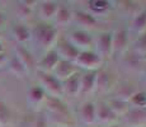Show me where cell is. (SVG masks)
I'll list each match as a JSON object with an SVG mask.
<instances>
[{"label":"cell","mask_w":146,"mask_h":127,"mask_svg":"<svg viewBox=\"0 0 146 127\" xmlns=\"http://www.w3.org/2000/svg\"><path fill=\"white\" fill-rule=\"evenodd\" d=\"M103 64H104V60L94 49L80 51L75 60V65L81 71H97L103 66Z\"/></svg>","instance_id":"cell-13"},{"label":"cell","mask_w":146,"mask_h":127,"mask_svg":"<svg viewBox=\"0 0 146 127\" xmlns=\"http://www.w3.org/2000/svg\"><path fill=\"white\" fill-rule=\"evenodd\" d=\"M97 103V125L98 126H106L111 123L118 122V116L111 109V107L107 104L104 98H95Z\"/></svg>","instance_id":"cell-22"},{"label":"cell","mask_w":146,"mask_h":127,"mask_svg":"<svg viewBox=\"0 0 146 127\" xmlns=\"http://www.w3.org/2000/svg\"><path fill=\"white\" fill-rule=\"evenodd\" d=\"M4 52H7V51H5V45H4V42L0 39V53H4Z\"/></svg>","instance_id":"cell-38"},{"label":"cell","mask_w":146,"mask_h":127,"mask_svg":"<svg viewBox=\"0 0 146 127\" xmlns=\"http://www.w3.org/2000/svg\"><path fill=\"white\" fill-rule=\"evenodd\" d=\"M7 69L10 74L14 75L17 79H19V80H26V79H28L31 76L29 72H28V70L26 69V66L19 61V59L17 57L14 53L13 55H9Z\"/></svg>","instance_id":"cell-28"},{"label":"cell","mask_w":146,"mask_h":127,"mask_svg":"<svg viewBox=\"0 0 146 127\" xmlns=\"http://www.w3.org/2000/svg\"><path fill=\"white\" fill-rule=\"evenodd\" d=\"M145 0H114L116 3V17L117 19L128 22L139 12Z\"/></svg>","instance_id":"cell-19"},{"label":"cell","mask_w":146,"mask_h":127,"mask_svg":"<svg viewBox=\"0 0 146 127\" xmlns=\"http://www.w3.org/2000/svg\"><path fill=\"white\" fill-rule=\"evenodd\" d=\"M123 74L119 71L114 63H104L100 69L97 70L94 98H106L113 90Z\"/></svg>","instance_id":"cell-2"},{"label":"cell","mask_w":146,"mask_h":127,"mask_svg":"<svg viewBox=\"0 0 146 127\" xmlns=\"http://www.w3.org/2000/svg\"><path fill=\"white\" fill-rule=\"evenodd\" d=\"M142 88H145V86L142 85V83L140 81L139 78L122 75L118 80V83L113 88V90L107 97H114V98H119V99H123V100H128L137 90H140Z\"/></svg>","instance_id":"cell-7"},{"label":"cell","mask_w":146,"mask_h":127,"mask_svg":"<svg viewBox=\"0 0 146 127\" xmlns=\"http://www.w3.org/2000/svg\"><path fill=\"white\" fill-rule=\"evenodd\" d=\"M62 35L79 51L94 49V33L90 31L70 25L69 28L62 31Z\"/></svg>","instance_id":"cell-9"},{"label":"cell","mask_w":146,"mask_h":127,"mask_svg":"<svg viewBox=\"0 0 146 127\" xmlns=\"http://www.w3.org/2000/svg\"><path fill=\"white\" fill-rule=\"evenodd\" d=\"M74 111L80 127L97 125V103L94 97L78 100L74 104Z\"/></svg>","instance_id":"cell-6"},{"label":"cell","mask_w":146,"mask_h":127,"mask_svg":"<svg viewBox=\"0 0 146 127\" xmlns=\"http://www.w3.org/2000/svg\"><path fill=\"white\" fill-rule=\"evenodd\" d=\"M52 23L62 32L64 29L72 25V1L71 0H60L57 13Z\"/></svg>","instance_id":"cell-18"},{"label":"cell","mask_w":146,"mask_h":127,"mask_svg":"<svg viewBox=\"0 0 146 127\" xmlns=\"http://www.w3.org/2000/svg\"><path fill=\"white\" fill-rule=\"evenodd\" d=\"M128 103L131 107H135V108H146V88L137 90L128 99Z\"/></svg>","instance_id":"cell-33"},{"label":"cell","mask_w":146,"mask_h":127,"mask_svg":"<svg viewBox=\"0 0 146 127\" xmlns=\"http://www.w3.org/2000/svg\"><path fill=\"white\" fill-rule=\"evenodd\" d=\"M46 97H47L46 92H44L40 84H37L36 81L29 84L26 92V100L28 109L33 112H37L42 109L44 100H46Z\"/></svg>","instance_id":"cell-17"},{"label":"cell","mask_w":146,"mask_h":127,"mask_svg":"<svg viewBox=\"0 0 146 127\" xmlns=\"http://www.w3.org/2000/svg\"><path fill=\"white\" fill-rule=\"evenodd\" d=\"M60 60H61V57L55 51V49H51V50L46 51L44 53H42L40 57H38L37 70L44 71V72H52Z\"/></svg>","instance_id":"cell-26"},{"label":"cell","mask_w":146,"mask_h":127,"mask_svg":"<svg viewBox=\"0 0 146 127\" xmlns=\"http://www.w3.org/2000/svg\"><path fill=\"white\" fill-rule=\"evenodd\" d=\"M119 122L126 127H146V108L131 107L119 118Z\"/></svg>","instance_id":"cell-23"},{"label":"cell","mask_w":146,"mask_h":127,"mask_svg":"<svg viewBox=\"0 0 146 127\" xmlns=\"http://www.w3.org/2000/svg\"><path fill=\"white\" fill-rule=\"evenodd\" d=\"M131 50H133L135 52H137L139 55L146 59V31L132 37Z\"/></svg>","instance_id":"cell-32"},{"label":"cell","mask_w":146,"mask_h":127,"mask_svg":"<svg viewBox=\"0 0 146 127\" xmlns=\"http://www.w3.org/2000/svg\"><path fill=\"white\" fill-rule=\"evenodd\" d=\"M10 36L15 45H28L29 46L32 33H31V23L15 21L10 25Z\"/></svg>","instance_id":"cell-24"},{"label":"cell","mask_w":146,"mask_h":127,"mask_svg":"<svg viewBox=\"0 0 146 127\" xmlns=\"http://www.w3.org/2000/svg\"><path fill=\"white\" fill-rule=\"evenodd\" d=\"M132 35L128 22L117 19L112 25V63H116L131 49Z\"/></svg>","instance_id":"cell-3"},{"label":"cell","mask_w":146,"mask_h":127,"mask_svg":"<svg viewBox=\"0 0 146 127\" xmlns=\"http://www.w3.org/2000/svg\"><path fill=\"white\" fill-rule=\"evenodd\" d=\"M38 0H19L14 3V14L18 22L32 23L36 19V7Z\"/></svg>","instance_id":"cell-15"},{"label":"cell","mask_w":146,"mask_h":127,"mask_svg":"<svg viewBox=\"0 0 146 127\" xmlns=\"http://www.w3.org/2000/svg\"><path fill=\"white\" fill-rule=\"evenodd\" d=\"M81 74L83 71L78 70L75 74H72L70 78L62 81V90L64 98L70 102L71 104H75L79 100L80 97V83H81Z\"/></svg>","instance_id":"cell-16"},{"label":"cell","mask_w":146,"mask_h":127,"mask_svg":"<svg viewBox=\"0 0 146 127\" xmlns=\"http://www.w3.org/2000/svg\"><path fill=\"white\" fill-rule=\"evenodd\" d=\"M112 25L97 31L94 33V50L104 60V63L112 61Z\"/></svg>","instance_id":"cell-10"},{"label":"cell","mask_w":146,"mask_h":127,"mask_svg":"<svg viewBox=\"0 0 146 127\" xmlns=\"http://www.w3.org/2000/svg\"><path fill=\"white\" fill-rule=\"evenodd\" d=\"M33 76H35V81L43 88L47 95L64 98L62 81L56 78L52 72H44V71L37 70Z\"/></svg>","instance_id":"cell-11"},{"label":"cell","mask_w":146,"mask_h":127,"mask_svg":"<svg viewBox=\"0 0 146 127\" xmlns=\"http://www.w3.org/2000/svg\"><path fill=\"white\" fill-rule=\"evenodd\" d=\"M100 127H123V125L119 122H114V123H111V125H106V126H100Z\"/></svg>","instance_id":"cell-37"},{"label":"cell","mask_w":146,"mask_h":127,"mask_svg":"<svg viewBox=\"0 0 146 127\" xmlns=\"http://www.w3.org/2000/svg\"><path fill=\"white\" fill-rule=\"evenodd\" d=\"M42 111L46 112L47 114H55V116H70L75 117L74 104L67 102L65 98L58 97H51L47 95L46 100L43 103Z\"/></svg>","instance_id":"cell-12"},{"label":"cell","mask_w":146,"mask_h":127,"mask_svg":"<svg viewBox=\"0 0 146 127\" xmlns=\"http://www.w3.org/2000/svg\"><path fill=\"white\" fill-rule=\"evenodd\" d=\"M13 53L26 66L29 75L31 76L35 75V72L37 71V63H38V57L35 53V51L31 49L28 45H15Z\"/></svg>","instance_id":"cell-14"},{"label":"cell","mask_w":146,"mask_h":127,"mask_svg":"<svg viewBox=\"0 0 146 127\" xmlns=\"http://www.w3.org/2000/svg\"><path fill=\"white\" fill-rule=\"evenodd\" d=\"M111 24L113 23H106L94 17L93 14H90L88 10H85L83 7H80L78 0L72 1V25L95 33L97 31L108 27Z\"/></svg>","instance_id":"cell-5"},{"label":"cell","mask_w":146,"mask_h":127,"mask_svg":"<svg viewBox=\"0 0 146 127\" xmlns=\"http://www.w3.org/2000/svg\"><path fill=\"white\" fill-rule=\"evenodd\" d=\"M53 49H55V51L58 53V56H60L62 60L71 61V63H75V60H76L78 55H79V52H80V51L62 35V32H61L60 37L57 38V41H56Z\"/></svg>","instance_id":"cell-21"},{"label":"cell","mask_w":146,"mask_h":127,"mask_svg":"<svg viewBox=\"0 0 146 127\" xmlns=\"http://www.w3.org/2000/svg\"><path fill=\"white\" fill-rule=\"evenodd\" d=\"M128 28L131 31L132 37L146 31V0L139 9V12L128 21Z\"/></svg>","instance_id":"cell-27"},{"label":"cell","mask_w":146,"mask_h":127,"mask_svg":"<svg viewBox=\"0 0 146 127\" xmlns=\"http://www.w3.org/2000/svg\"><path fill=\"white\" fill-rule=\"evenodd\" d=\"M9 60V55L7 52L0 53V70L1 69H7V64Z\"/></svg>","instance_id":"cell-34"},{"label":"cell","mask_w":146,"mask_h":127,"mask_svg":"<svg viewBox=\"0 0 146 127\" xmlns=\"http://www.w3.org/2000/svg\"><path fill=\"white\" fill-rule=\"evenodd\" d=\"M80 7L106 23H114L116 17V3L114 0H78Z\"/></svg>","instance_id":"cell-4"},{"label":"cell","mask_w":146,"mask_h":127,"mask_svg":"<svg viewBox=\"0 0 146 127\" xmlns=\"http://www.w3.org/2000/svg\"><path fill=\"white\" fill-rule=\"evenodd\" d=\"M31 33L32 39L29 46L35 51L37 57H40L42 53L53 49L56 41L61 35V31L51 22H41L35 19L31 23Z\"/></svg>","instance_id":"cell-1"},{"label":"cell","mask_w":146,"mask_h":127,"mask_svg":"<svg viewBox=\"0 0 146 127\" xmlns=\"http://www.w3.org/2000/svg\"><path fill=\"white\" fill-rule=\"evenodd\" d=\"M78 66L75 65V63H71V61H67V60H62L61 59L58 61V64L56 65V67L53 69L52 74L56 76L57 79H60L61 81L66 80L67 78H70L72 74L78 71Z\"/></svg>","instance_id":"cell-29"},{"label":"cell","mask_w":146,"mask_h":127,"mask_svg":"<svg viewBox=\"0 0 146 127\" xmlns=\"http://www.w3.org/2000/svg\"><path fill=\"white\" fill-rule=\"evenodd\" d=\"M107 104H108L109 107H111V109L114 112L117 116H118V118H121L123 114L126 113V112L128 111V109L131 108L130 103H128V100H123V99H119V98H114V97H106L104 98Z\"/></svg>","instance_id":"cell-31"},{"label":"cell","mask_w":146,"mask_h":127,"mask_svg":"<svg viewBox=\"0 0 146 127\" xmlns=\"http://www.w3.org/2000/svg\"><path fill=\"white\" fill-rule=\"evenodd\" d=\"M123 127H126V126H123Z\"/></svg>","instance_id":"cell-40"},{"label":"cell","mask_w":146,"mask_h":127,"mask_svg":"<svg viewBox=\"0 0 146 127\" xmlns=\"http://www.w3.org/2000/svg\"><path fill=\"white\" fill-rule=\"evenodd\" d=\"M89 127H100V126H98V125H94V126H89Z\"/></svg>","instance_id":"cell-39"},{"label":"cell","mask_w":146,"mask_h":127,"mask_svg":"<svg viewBox=\"0 0 146 127\" xmlns=\"http://www.w3.org/2000/svg\"><path fill=\"white\" fill-rule=\"evenodd\" d=\"M15 125V116L12 107L5 100L0 99V127H13Z\"/></svg>","instance_id":"cell-30"},{"label":"cell","mask_w":146,"mask_h":127,"mask_svg":"<svg viewBox=\"0 0 146 127\" xmlns=\"http://www.w3.org/2000/svg\"><path fill=\"white\" fill-rule=\"evenodd\" d=\"M139 79H140V81L142 83V85L146 88V61H145L144 66H142L141 71H140V74H139Z\"/></svg>","instance_id":"cell-35"},{"label":"cell","mask_w":146,"mask_h":127,"mask_svg":"<svg viewBox=\"0 0 146 127\" xmlns=\"http://www.w3.org/2000/svg\"><path fill=\"white\" fill-rule=\"evenodd\" d=\"M146 59L142 57L141 55H139L137 52H135L133 50H128L122 57H119L116 61L117 67L119 69V71L123 75L128 76H136L139 78V74L141 71L142 66H144Z\"/></svg>","instance_id":"cell-8"},{"label":"cell","mask_w":146,"mask_h":127,"mask_svg":"<svg viewBox=\"0 0 146 127\" xmlns=\"http://www.w3.org/2000/svg\"><path fill=\"white\" fill-rule=\"evenodd\" d=\"M7 23H8L7 14H5V12H3V10L0 9V28H3Z\"/></svg>","instance_id":"cell-36"},{"label":"cell","mask_w":146,"mask_h":127,"mask_svg":"<svg viewBox=\"0 0 146 127\" xmlns=\"http://www.w3.org/2000/svg\"><path fill=\"white\" fill-rule=\"evenodd\" d=\"M60 0H38L36 7V19L41 22H51L57 13Z\"/></svg>","instance_id":"cell-20"},{"label":"cell","mask_w":146,"mask_h":127,"mask_svg":"<svg viewBox=\"0 0 146 127\" xmlns=\"http://www.w3.org/2000/svg\"><path fill=\"white\" fill-rule=\"evenodd\" d=\"M95 81H97V71H83L80 83V97L79 100L94 97Z\"/></svg>","instance_id":"cell-25"}]
</instances>
